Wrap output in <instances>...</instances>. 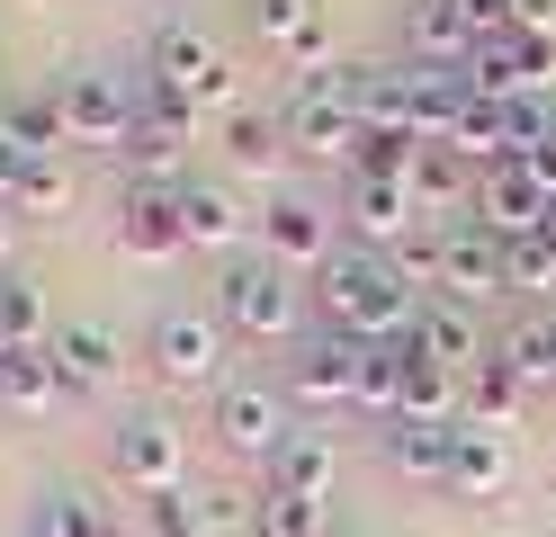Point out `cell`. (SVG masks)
Segmentation results:
<instances>
[{
	"mask_svg": "<svg viewBox=\"0 0 556 537\" xmlns=\"http://www.w3.org/2000/svg\"><path fill=\"white\" fill-rule=\"evenodd\" d=\"M324 286V332H351V341H404L413 314H422V286H413L387 251H332L315 269Z\"/></svg>",
	"mask_w": 556,
	"mask_h": 537,
	"instance_id": "6da1fadb",
	"label": "cell"
},
{
	"mask_svg": "<svg viewBox=\"0 0 556 537\" xmlns=\"http://www.w3.org/2000/svg\"><path fill=\"white\" fill-rule=\"evenodd\" d=\"M144 81H153V99H170V107H233V54L216 46L206 27H189V18H170V27H153V46H144Z\"/></svg>",
	"mask_w": 556,
	"mask_h": 537,
	"instance_id": "7a4b0ae2",
	"label": "cell"
},
{
	"mask_svg": "<svg viewBox=\"0 0 556 537\" xmlns=\"http://www.w3.org/2000/svg\"><path fill=\"white\" fill-rule=\"evenodd\" d=\"M278 126H288V143H296V153H315V162H359V143H368L359 72H296Z\"/></svg>",
	"mask_w": 556,
	"mask_h": 537,
	"instance_id": "3957f363",
	"label": "cell"
},
{
	"mask_svg": "<svg viewBox=\"0 0 556 537\" xmlns=\"http://www.w3.org/2000/svg\"><path fill=\"white\" fill-rule=\"evenodd\" d=\"M216 322L233 341H288L296 332V269H278L269 251H233L216 260Z\"/></svg>",
	"mask_w": 556,
	"mask_h": 537,
	"instance_id": "277c9868",
	"label": "cell"
},
{
	"mask_svg": "<svg viewBox=\"0 0 556 537\" xmlns=\"http://www.w3.org/2000/svg\"><path fill=\"white\" fill-rule=\"evenodd\" d=\"M225 341H233V332L216 322V305H162L144 358H153V376H162V385L198 394V385H216V376H225Z\"/></svg>",
	"mask_w": 556,
	"mask_h": 537,
	"instance_id": "5b68a950",
	"label": "cell"
},
{
	"mask_svg": "<svg viewBox=\"0 0 556 537\" xmlns=\"http://www.w3.org/2000/svg\"><path fill=\"white\" fill-rule=\"evenodd\" d=\"M109 465H117V484H135V493H180L189 484V430L170 421V412H126L117 430H109Z\"/></svg>",
	"mask_w": 556,
	"mask_h": 537,
	"instance_id": "8992f818",
	"label": "cell"
},
{
	"mask_svg": "<svg viewBox=\"0 0 556 537\" xmlns=\"http://www.w3.org/2000/svg\"><path fill=\"white\" fill-rule=\"evenodd\" d=\"M189 107H170V99H135V126L117 143V162H126V189H180L189 179Z\"/></svg>",
	"mask_w": 556,
	"mask_h": 537,
	"instance_id": "52a82bcc",
	"label": "cell"
},
{
	"mask_svg": "<svg viewBox=\"0 0 556 537\" xmlns=\"http://www.w3.org/2000/svg\"><path fill=\"white\" fill-rule=\"evenodd\" d=\"M54 99H63V135L73 143H126V126H135V90L117 81L109 63H81V72H63L54 81Z\"/></svg>",
	"mask_w": 556,
	"mask_h": 537,
	"instance_id": "ba28073f",
	"label": "cell"
},
{
	"mask_svg": "<svg viewBox=\"0 0 556 537\" xmlns=\"http://www.w3.org/2000/svg\"><path fill=\"white\" fill-rule=\"evenodd\" d=\"M359 349H368V341H351V332L296 341V358H288V394H296L305 412H351V404H359Z\"/></svg>",
	"mask_w": 556,
	"mask_h": 537,
	"instance_id": "9c48e42d",
	"label": "cell"
},
{
	"mask_svg": "<svg viewBox=\"0 0 556 537\" xmlns=\"http://www.w3.org/2000/svg\"><path fill=\"white\" fill-rule=\"evenodd\" d=\"M206 430H216V439L233 448V457H278V439H288V394H278V385H252V376H242V385H216V412H206Z\"/></svg>",
	"mask_w": 556,
	"mask_h": 537,
	"instance_id": "30bf717a",
	"label": "cell"
},
{
	"mask_svg": "<svg viewBox=\"0 0 556 537\" xmlns=\"http://www.w3.org/2000/svg\"><path fill=\"white\" fill-rule=\"evenodd\" d=\"M341 225H351V251H395L413 242V225H422V206H413L404 179H359L351 170V197H341Z\"/></svg>",
	"mask_w": 556,
	"mask_h": 537,
	"instance_id": "8fae6325",
	"label": "cell"
},
{
	"mask_svg": "<svg viewBox=\"0 0 556 537\" xmlns=\"http://www.w3.org/2000/svg\"><path fill=\"white\" fill-rule=\"evenodd\" d=\"M440 296L448 305L503 296V233H484L476 215H448L440 225Z\"/></svg>",
	"mask_w": 556,
	"mask_h": 537,
	"instance_id": "7c38bea8",
	"label": "cell"
},
{
	"mask_svg": "<svg viewBox=\"0 0 556 537\" xmlns=\"http://www.w3.org/2000/svg\"><path fill=\"white\" fill-rule=\"evenodd\" d=\"M252 225H261V215L242 206L225 179H180V242H189V251L233 260V251H252Z\"/></svg>",
	"mask_w": 556,
	"mask_h": 537,
	"instance_id": "4fadbf2b",
	"label": "cell"
},
{
	"mask_svg": "<svg viewBox=\"0 0 556 537\" xmlns=\"http://www.w3.org/2000/svg\"><path fill=\"white\" fill-rule=\"evenodd\" d=\"M547 179L530 170V162H494V170H484L476 179V225L484 233H503V242H520V233H539L547 225Z\"/></svg>",
	"mask_w": 556,
	"mask_h": 537,
	"instance_id": "5bb4252c",
	"label": "cell"
},
{
	"mask_svg": "<svg viewBox=\"0 0 556 537\" xmlns=\"http://www.w3.org/2000/svg\"><path fill=\"white\" fill-rule=\"evenodd\" d=\"M261 251H269L278 269H324L341 242H332V215L315 197H269L261 206Z\"/></svg>",
	"mask_w": 556,
	"mask_h": 537,
	"instance_id": "9a60e30c",
	"label": "cell"
},
{
	"mask_svg": "<svg viewBox=\"0 0 556 537\" xmlns=\"http://www.w3.org/2000/svg\"><path fill=\"white\" fill-rule=\"evenodd\" d=\"M476 54V27L458 0H404V63H431V72H467Z\"/></svg>",
	"mask_w": 556,
	"mask_h": 537,
	"instance_id": "2e32d148",
	"label": "cell"
},
{
	"mask_svg": "<svg viewBox=\"0 0 556 537\" xmlns=\"http://www.w3.org/2000/svg\"><path fill=\"white\" fill-rule=\"evenodd\" d=\"M413 349L431 358V368H448V376H476V368H494V349L476 341V314L467 305H448V296H431L422 314H413V332H404Z\"/></svg>",
	"mask_w": 556,
	"mask_h": 537,
	"instance_id": "e0dca14e",
	"label": "cell"
},
{
	"mask_svg": "<svg viewBox=\"0 0 556 537\" xmlns=\"http://www.w3.org/2000/svg\"><path fill=\"white\" fill-rule=\"evenodd\" d=\"M117 251H135V260H170L180 242V189H126L117 197Z\"/></svg>",
	"mask_w": 556,
	"mask_h": 537,
	"instance_id": "ac0fdd59",
	"label": "cell"
},
{
	"mask_svg": "<svg viewBox=\"0 0 556 537\" xmlns=\"http://www.w3.org/2000/svg\"><path fill=\"white\" fill-rule=\"evenodd\" d=\"M458 501H494L503 484H511V439L503 430H476V421H458V439H448V475H440Z\"/></svg>",
	"mask_w": 556,
	"mask_h": 537,
	"instance_id": "d6986e66",
	"label": "cell"
},
{
	"mask_svg": "<svg viewBox=\"0 0 556 537\" xmlns=\"http://www.w3.org/2000/svg\"><path fill=\"white\" fill-rule=\"evenodd\" d=\"M54 358H63V376H73V394H99V385H117V332L99 314H73V322H54Z\"/></svg>",
	"mask_w": 556,
	"mask_h": 537,
	"instance_id": "ffe728a7",
	"label": "cell"
},
{
	"mask_svg": "<svg viewBox=\"0 0 556 537\" xmlns=\"http://www.w3.org/2000/svg\"><path fill=\"white\" fill-rule=\"evenodd\" d=\"M476 162L458 153V143H422V162H413V206L422 215H448V206H476Z\"/></svg>",
	"mask_w": 556,
	"mask_h": 537,
	"instance_id": "44dd1931",
	"label": "cell"
},
{
	"mask_svg": "<svg viewBox=\"0 0 556 537\" xmlns=\"http://www.w3.org/2000/svg\"><path fill=\"white\" fill-rule=\"evenodd\" d=\"M63 394H73V376H63L54 341H46V349H10V358H0V404H10V412H46V404H63Z\"/></svg>",
	"mask_w": 556,
	"mask_h": 537,
	"instance_id": "7402d4cb",
	"label": "cell"
},
{
	"mask_svg": "<svg viewBox=\"0 0 556 537\" xmlns=\"http://www.w3.org/2000/svg\"><path fill=\"white\" fill-rule=\"evenodd\" d=\"M467 72H431V63H413V135L422 143H448L458 135V117H467Z\"/></svg>",
	"mask_w": 556,
	"mask_h": 537,
	"instance_id": "603a6c76",
	"label": "cell"
},
{
	"mask_svg": "<svg viewBox=\"0 0 556 537\" xmlns=\"http://www.w3.org/2000/svg\"><path fill=\"white\" fill-rule=\"evenodd\" d=\"M37 537H117V511L90 484H46L37 493Z\"/></svg>",
	"mask_w": 556,
	"mask_h": 537,
	"instance_id": "cb8c5ba5",
	"label": "cell"
},
{
	"mask_svg": "<svg viewBox=\"0 0 556 537\" xmlns=\"http://www.w3.org/2000/svg\"><path fill=\"white\" fill-rule=\"evenodd\" d=\"M261 484H278V493H324V501H332V439H324V430H288L278 457L261 465Z\"/></svg>",
	"mask_w": 556,
	"mask_h": 537,
	"instance_id": "d4e9b609",
	"label": "cell"
},
{
	"mask_svg": "<svg viewBox=\"0 0 556 537\" xmlns=\"http://www.w3.org/2000/svg\"><path fill=\"white\" fill-rule=\"evenodd\" d=\"M448 439H458V421H404V412H395L377 448H387V465H404V475L440 484V475H448Z\"/></svg>",
	"mask_w": 556,
	"mask_h": 537,
	"instance_id": "484cf974",
	"label": "cell"
},
{
	"mask_svg": "<svg viewBox=\"0 0 556 537\" xmlns=\"http://www.w3.org/2000/svg\"><path fill=\"white\" fill-rule=\"evenodd\" d=\"M494 368H503L520 394L556 385V322H547V314H539V322H511V332L494 341Z\"/></svg>",
	"mask_w": 556,
	"mask_h": 537,
	"instance_id": "4316f807",
	"label": "cell"
},
{
	"mask_svg": "<svg viewBox=\"0 0 556 537\" xmlns=\"http://www.w3.org/2000/svg\"><path fill=\"white\" fill-rule=\"evenodd\" d=\"M252 537H332V501L324 493H252Z\"/></svg>",
	"mask_w": 556,
	"mask_h": 537,
	"instance_id": "83f0119b",
	"label": "cell"
},
{
	"mask_svg": "<svg viewBox=\"0 0 556 537\" xmlns=\"http://www.w3.org/2000/svg\"><path fill=\"white\" fill-rule=\"evenodd\" d=\"M458 385H467V376L431 368V358L404 341V421H467V394H458Z\"/></svg>",
	"mask_w": 556,
	"mask_h": 537,
	"instance_id": "f1b7e54d",
	"label": "cell"
},
{
	"mask_svg": "<svg viewBox=\"0 0 556 537\" xmlns=\"http://www.w3.org/2000/svg\"><path fill=\"white\" fill-rule=\"evenodd\" d=\"M225 162L233 170H278L288 162V126L269 107H225Z\"/></svg>",
	"mask_w": 556,
	"mask_h": 537,
	"instance_id": "f546056e",
	"label": "cell"
},
{
	"mask_svg": "<svg viewBox=\"0 0 556 537\" xmlns=\"http://www.w3.org/2000/svg\"><path fill=\"white\" fill-rule=\"evenodd\" d=\"M0 135H10L18 153H54V143H73V135H63V99H54V90L10 99V107H0Z\"/></svg>",
	"mask_w": 556,
	"mask_h": 537,
	"instance_id": "4dcf8cb0",
	"label": "cell"
},
{
	"mask_svg": "<svg viewBox=\"0 0 556 537\" xmlns=\"http://www.w3.org/2000/svg\"><path fill=\"white\" fill-rule=\"evenodd\" d=\"M359 412H377V421L404 412V341H368L359 349Z\"/></svg>",
	"mask_w": 556,
	"mask_h": 537,
	"instance_id": "1f68e13d",
	"label": "cell"
},
{
	"mask_svg": "<svg viewBox=\"0 0 556 537\" xmlns=\"http://www.w3.org/2000/svg\"><path fill=\"white\" fill-rule=\"evenodd\" d=\"M503 296H547V305H556V251H547L539 233L503 242Z\"/></svg>",
	"mask_w": 556,
	"mask_h": 537,
	"instance_id": "d6a6232c",
	"label": "cell"
},
{
	"mask_svg": "<svg viewBox=\"0 0 556 537\" xmlns=\"http://www.w3.org/2000/svg\"><path fill=\"white\" fill-rule=\"evenodd\" d=\"M0 332H10V349H46V305H37V286H27L18 269H0Z\"/></svg>",
	"mask_w": 556,
	"mask_h": 537,
	"instance_id": "836d02e7",
	"label": "cell"
},
{
	"mask_svg": "<svg viewBox=\"0 0 556 537\" xmlns=\"http://www.w3.org/2000/svg\"><path fill=\"white\" fill-rule=\"evenodd\" d=\"M467 421H476V430H511V421H520V385H511L503 368H476V376H467Z\"/></svg>",
	"mask_w": 556,
	"mask_h": 537,
	"instance_id": "e575fe53",
	"label": "cell"
},
{
	"mask_svg": "<svg viewBox=\"0 0 556 537\" xmlns=\"http://www.w3.org/2000/svg\"><path fill=\"white\" fill-rule=\"evenodd\" d=\"M18 215H63V206H73V170H63L54 153H37V162H27V179H18V197H10Z\"/></svg>",
	"mask_w": 556,
	"mask_h": 537,
	"instance_id": "d590c367",
	"label": "cell"
},
{
	"mask_svg": "<svg viewBox=\"0 0 556 537\" xmlns=\"http://www.w3.org/2000/svg\"><path fill=\"white\" fill-rule=\"evenodd\" d=\"M413 162H422V135H368L359 143V179H404V189H413Z\"/></svg>",
	"mask_w": 556,
	"mask_h": 537,
	"instance_id": "8d00e7d4",
	"label": "cell"
},
{
	"mask_svg": "<svg viewBox=\"0 0 556 537\" xmlns=\"http://www.w3.org/2000/svg\"><path fill=\"white\" fill-rule=\"evenodd\" d=\"M153 537H225V528L206 520V493L180 484V493H162V501H153Z\"/></svg>",
	"mask_w": 556,
	"mask_h": 537,
	"instance_id": "74e56055",
	"label": "cell"
},
{
	"mask_svg": "<svg viewBox=\"0 0 556 537\" xmlns=\"http://www.w3.org/2000/svg\"><path fill=\"white\" fill-rule=\"evenodd\" d=\"M252 18H261V36H269V46H288V36L315 18V0H252Z\"/></svg>",
	"mask_w": 556,
	"mask_h": 537,
	"instance_id": "f35d334b",
	"label": "cell"
},
{
	"mask_svg": "<svg viewBox=\"0 0 556 537\" xmlns=\"http://www.w3.org/2000/svg\"><path fill=\"white\" fill-rule=\"evenodd\" d=\"M520 90H556V36H520Z\"/></svg>",
	"mask_w": 556,
	"mask_h": 537,
	"instance_id": "ab89813d",
	"label": "cell"
},
{
	"mask_svg": "<svg viewBox=\"0 0 556 537\" xmlns=\"http://www.w3.org/2000/svg\"><path fill=\"white\" fill-rule=\"evenodd\" d=\"M476 36H511V0H458Z\"/></svg>",
	"mask_w": 556,
	"mask_h": 537,
	"instance_id": "60d3db41",
	"label": "cell"
},
{
	"mask_svg": "<svg viewBox=\"0 0 556 537\" xmlns=\"http://www.w3.org/2000/svg\"><path fill=\"white\" fill-rule=\"evenodd\" d=\"M511 27L520 36H556V0H511Z\"/></svg>",
	"mask_w": 556,
	"mask_h": 537,
	"instance_id": "b9f144b4",
	"label": "cell"
},
{
	"mask_svg": "<svg viewBox=\"0 0 556 537\" xmlns=\"http://www.w3.org/2000/svg\"><path fill=\"white\" fill-rule=\"evenodd\" d=\"M27 162H37V153H18V143H10V135H0V206H10V197H18V179H27Z\"/></svg>",
	"mask_w": 556,
	"mask_h": 537,
	"instance_id": "7bdbcfd3",
	"label": "cell"
},
{
	"mask_svg": "<svg viewBox=\"0 0 556 537\" xmlns=\"http://www.w3.org/2000/svg\"><path fill=\"white\" fill-rule=\"evenodd\" d=\"M10 251H18V206H0V269H10Z\"/></svg>",
	"mask_w": 556,
	"mask_h": 537,
	"instance_id": "ee69618b",
	"label": "cell"
},
{
	"mask_svg": "<svg viewBox=\"0 0 556 537\" xmlns=\"http://www.w3.org/2000/svg\"><path fill=\"white\" fill-rule=\"evenodd\" d=\"M332 537H377V528L368 520H332Z\"/></svg>",
	"mask_w": 556,
	"mask_h": 537,
	"instance_id": "f6af8a7d",
	"label": "cell"
},
{
	"mask_svg": "<svg viewBox=\"0 0 556 537\" xmlns=\"http://www.w3.org/2000/svg\"><path fill=\"white\" fill-rule=\"evenodd\" d=\"M539 242H547V251H556V206H547V225H539Z\"/></svg>",
	"mask_w": 556,
	"mask_h": 537,
	"instance_id": "bcb514c9",
	"label": "cell"
},
{
	"mask_svg": "<svg viewBox=\"0 0 556 537\" xmlns=\"http://www.w3.org/2000/svg\"><path fill=\"white\" fill-rule=\"evenodd\" d=\"M0 358H10V332H0Z\"/></svg>",
	"mask_w": 556,
	"mask_h": 537,
	"instance_id": "7dc6e473",
	"label": "cell"
},
{
	"mask_svg": "<svg viewBox=\"0 0 556 537\" xmlns=\"http://www.w3.org/2000/svg\"><path fill=\"white\" fill-rule=\"evenodd\" d=\"M547 322H556V305H547Z\"/></svg>",
	"mask_w": 556,
	"mask_h": 537,
	"instance_id": "c3c4849f",
	"label": "cell"
},
{
	"mask_svg": "<svg viewBox=\"0 0 556 537\" xmlns=\"http://www.w3.org/2000/svg\"><path fill=\"white\" fill-rule=\"evenodd\" d=\"M27 537H37V528H27Z\"/></svg>",
	"mask_w": 556,
	"mask_h": 537,
	"instance_id": "681fc988",
	"label": "cell"
}]
</instances>
